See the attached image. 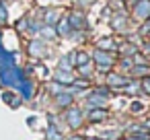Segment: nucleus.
<instances>
[{"mask_svg": "<svg viewBox=\"0 0 150 140\" xmlns=\"http://www.w3.org/2000/svg\"><path fill=\"white\" fill-rule=\"evenodd\" d=\"M134 15H136L138 19H146V17L150 15V0H136Z\"/></svg>", "mask_w": 150, "mask_h": 140, "instance_id": "obj_1", "label": "nucleus"}, {"mask_svg": "<svg viewBox=\"0 0 150 140\" xmlns=\"http://www.w3.org/2000/svg\"><path fill=\"white\" fill-rule=\"evenodd\" d=\"M66 117H68V124H70L72 128H80V124H82V111H80V109L72 107Z\"/></svg>", "mask_w": 150, "mask_h": 140, "instance_id": "obj_2", "label": "nucleus"}, {"mask_svg": "<svg viewBox=\"0 0 150 140\" xmlns=\"http://www.w3.org/2000/svg\"><path fill=\"white\" fill-rule=\"evenodd\" d=\"M68 25H70V29H82V27H84V17H82V13H70Z\"/></svg>", "mask_w": 150, "mask_h": 140, "instance_id": "obj_3", "label": "nucleus"}, {"mask_svg": "<svg viewBox=\"0 0 150 140\" xmlns=\"http://www.w3.org/2000/svg\"><path fill=\"white\" fill-rule=\"evenodd\" d=\"M91 58H93L97 64H109V66H113V60L109 58V54H107L105 50H99V48H97V50H95V54H93Z\"/></svg>", "mask_w": 150, "mask_h": 140, "instance_id": "obj_4", "label": "nucleus"}, {"mask_svg": "<svg viewBox=\"0 0 150 140\" xmlns=\"http://www.w3.org/2000/svg\"><path fill=\"white\" fill-rule=\"evenodd\" d=\"M109 76H107V85L109 87H125L129 80L127 78H123V76H119V74H115V72H107Z\"/></svg>", "mask_w": 150, "mask_h": 140, "instance_id": "obj_5", "label": "nucleus"}, {"mask_svg": "<svg viewBox=\"0 0 150 140\" xmlns=\"http://www.w3.org/2000/svg\"><path fill=\"white\" fill-rule=\"evenodd\" d=\"M54 80H58V82H62V85H70L74 78H72L70 70H64V68H60V70L54 74Z\"/></svg>", "mask_w": 150, "mask_h": 140, "instance_id": "obj_6", "label": "nucleus"}, {"mask_svg": "<svg viewBox=\"0 0 150 140\" xmlns=\"http://www.w3.org/2000/svg\"><path fill=\"white\" fill-rule=\"evenodd\" d=\"M105 99H107V97H103V95L95 93V95H91V97H88L86 105H88V109H95V107H103V105H105Z\"/></svg>", "mask_w": 150, "mask_h": 140, "instance_id": "obj_7", "label": "nucleus"}, {"mask_svg": "<svg viewBox=\"0 0 150 140\" xmlns=\"http://www.w3.org/2000/svg\"><path fill=\"white\" fill-rule=\"evenodd\" d=\"M105 117H107V113H105V109H103V107L88 109V119H91V122H103Z\"/></svg>", "mask_w": 150, "mask_h": 140, "instance_id": "obj_8", "label": "nucleus"}, {"mask_svg": "<svg viewBox=\"0 0 150 140\" xmlns=\"http://www.w3.org/2000/svg\"><path fill=\"white\" fill-rule=\"evenodd\" d=\"M19 87H21V95L25 97V99H31L33 97V82H29V80H21L19 82Z\"/></svg>", "mask_w": 150, "mask_h": 140, "instance_id": "obj_9", "label": "nucleus"}, {"mask_svg": "<svg viewBox=\"0 0 150 140\" xmlns=\"http://www.w3.org/2000/svg\"><path fill=\"white\" fill-rule=\"evenodd\" d=\"M56 103H58L60 107H68V105H72V97H70V93H68V91L58 93V95H56Z\"/></svg>", "mask_w": 150, "mask_h": 140, "instance_id": "obj_10", "label": "nucleus"}, {"mask_svg": "<svg viewBox=\"0 0 150 140\" xmlns=\"http://www.w3.org/2000/svg\"><path fill=\"white\" fill-rule=\"evenodd\" d=\"M29 52H31V56H35V58H41L43 56V45L35 39V41H31V45H29Z\"/></svg>", "mask_w": 150, "mask_h": 140, "instance_id": "obj_11", "label": "nucleus"}, {"mask_svg": "<svg viewBox=\"0 0 150 140\" xmlns=\"http://www.w3.org/2000/svg\"><path fill=\"white\" fill-rule=\"evenodd\" d=\"M125 23H127L125 15H121V17H115V19H113V29H115V31H125V27H127Z\"/></svg>", "mask_w": 150, "mask_h": 140, "instance_id": "obj_12", "label": "nucleus"}, {"mask_svg": "<svg viewBox=\"0 0 150 140\" xmlns=\"http://www.w3.org/2000/svg\"><path fill=\"white\" fill-rule=\"evenodd\" d=\"M56 33H60V35H70V33H72V29H70V25H68V19H62V21L58 23Z\"/></svg>", "mask_w": 150, "mask_h": 140, "instance_id": "obj_13", "label": "nucleus"}, {"mask_svg": "<svg viewBox=\"0 0 150 140\" xmlns=\"http://www.w3.org/2000/svg\"><path fill=\"white\" fill-rule=\"evenodd\" d=\"M88 62H91V56H88L86 52L74 54V64H76V66H82V64H88Z\"/></svg>", "mask_w": 150, "mask_h": 140, "instance_id": "obj_14", "label": "nucleus"}, {"mask_svg": "<svg viewBox=\"0 0 150 140\" xmlns=\"http://www.w3.org/2000/svg\"><path fill=\"white\" fill-rule=\"evenodd\" d=\"M39 33H41V37H45V39H52V37H56V29H54V25L39 27Z\"/></svg>", "mask_w": 150, "mask_h": 140, "instance_id": "obj_15", "label": "nucleus"}, {"mask_svg": "<svg viewBox=\"0 0 150 140\" xmlns=\"http://www.w3.org/2000/svg\"><path fill=\"white\" fill-rule=\"evenodd\" d=\"M97 48L107 52V50H113V48H115V43H113L109 37H101V39H99V43H97Z\"/></svg>", "mask_w": 150, "mask_h": 140, "instance_id": "obj_16", "label": "nucleus"}, {"mask_svg": "<svg viewBox=\"0 0 150 140\" xmlns=\"http://www.w3.org/2000/svg\"><path fill=\"white\" fill-rule=\"evenodd\" d=\"M74 64V54H68V56H64V58H60V68H64V70H68L70 66Z\"/></svg>", "mask_w": 150, "mask_h": 140, "instance_id": "obj_17", "label": "nucleus"}, {"mask_svg": "<svg viewBox=\"0 0 150 140\" xmlns=\"http://www.w3.org/2000/svg\"><path fill=\"white\" fill-rule=\"evenodd\" d=\"M101 138H107V140H119L121 138V132L119 130H105L101 134Z\"/></svg>", "mask_w": 150, "mask_h": 140, "instance_id": "obj_18", "label": "nucleus"}, {"mask_svg": "<svg viewBox=\"0 0 150 140\" xmlns=\"http://www.w3.org/2000/svg\"><path fill=\"white\" fill-rule=\"evenodd\" d=\"M138 50H136V45H132V43H123V45H119V54H123V56H132V54H136Z\"/></svg>", "mask_w": 150, "mask_h": 140, "instance_id": "obj_19", "label": "nucleus"}, {"mask_svg": "<svg viewBox=\"0 0 150 140\" xmlns=\"http://www.w3.org/2000/svg\"><path fill=\"white\" fill-rule=\"evenodd\" d=\"M58 21V13L56 11H45V25H56Z\"/></svg>", "mask_w": 150, "mask_h": 140, "instance_id": "obj_20", "label": "nucleus"}, {"mask_svg": "<svg viewBox=\"0 0 150 140\" xmlns=\"http://www.w3.org/2000/svg\"><path fill=\"white\" fill-rule=\"evenodd\" d=\"M47 140H62L60 132H58L54 126H50V128H47Z\"/></svg>", "mask_w": 150, "mask_h": 140, "instance_id": "obj_21", "label": "nucleus"}, {"mask_svg": "<svg viewBox=\"0 0 150 140\" xmlns=\"http://www.w3.org/2000/svg\"><path fill=\"white\" fill-rule=\"evenodd\" d=\"M132 70H134L136 74H146V72H150V66H148V64H136Z\"/></svg>", "mask_w": 150, "mask_h": 140, "instance_id": "obj_22", "label": "nucleus"}, {"mask_svg": "<svg viewBox=\"0 0 150 140\" xmlns=\"http://www.w3.org/2000/svg\"><path fill=\"white\" fill-rule=\"evenodd\" d=\"M50 91H52L54 95H58V93H62V91H64V87H62V82H58V80H56V82H52V85H50Z\"/></svg>", "mask_w": 150, "mask_h": 140, "instance_id": "obj_23", "label": "nucleus"}, {"mask_svg": "<svg viewBox=\"0 0 150 140\" xmlns=\"http://www.w3.org/2000/svg\"><path fill=\"white\" fill-rule=\"evenodd\" d=\"M140 89V82H127L125 85V93H136Z\"/></svg>", "mask_w": 150, "mask_h": 140, "instance_id": "obj_24", "label": "nucleus"}, {"mask_svg": "<svg viewBox=\"0 0 150 140\" xmlns=\"http://www.w3.org/2000/svg\"><path fill=\"white\" fill-rule=\"evenodd\" d=\"M129 109H132V111H134V113H140V111H142V109H144V103H142V101H134V103H132V107H129Z\"/></svg>", "mask_w": 150, "mask_h": 140, "instance_id": "obj_25", "label": "nucleus"}, {"mask_svg": "<svg viewBox=\"0 0 150 140\" xmlns=\"http://www.w3.org/2000/svg\"><path fill=\"white\" fill-rule=\"evenodd\" d=\"M78 70H80V74H82V76H88V74H91V68H88V64H82V66H78Z\"/></svg>", "mask_w": 150, "mask_h": 140, "instance_id": "obj_26", "label": "nucleus"}, {"mask_svg": "<svg viewBox=\"0 0 150 140\" xmlns=\"http://www.w3.org/2000/svg\"><path fill=\"white\" fill-rule=\"evenodd\" d=\"M13 99H15V97H13L11 93H2V101H4V103H8V105H11V103H13Z\"/></svg>", "mask_w": 150, "mask_h": 140, "instance_id": "obj_27", "label": "nucleus"}, {"mask_svg": "<svg viewBox=\"0 0 150 140\" xmlns=\"http://www.w3.org/2000/svg\"><path fill=\"white\" fill-rule=\"evenodd\" d=\"M140 87H144V91H146V93H148V95H150V78H144V80H142V85H140Z\"/></svg>", "mask_w": 150, "mask_h": 140, "instance_id": "obj_28", "label": "nucleus"}, {"mask_svg": "<svg viewBox=\"0 0 150 140\" xmlns=\"http://www.w3.org/2000/svg\"><path fill=\"white\" fill-rule=\"evenodd\" d=\"M6 21V9H4V4L0 6V23H4Z\"/></svg>", "mask_w": 150, "mask_h": 140, "instance_id": "obj_29", "label": "nucleus"}, {"mask_svg": "<svg viewBox=\"0 0 150 140\" xmlns=\"http://www.w3.org/2000/svg\"><path fill=\"white\" fill-rule=\"evenodd\" d=\"M17 29H19V31H25V29H27V21H25V19L19 21V23H17Z\"/></svg>", "mask_w": 150, "mask_h": 140, "instance_id": "obj_30", "label": "nucleus"}, {"mask_svg": "<svg viewBox=\"0 0 150 140\" xmlns=\"http://www.w3.org/2000/svg\"><path fill=\"white\" fill-rule=\"evenodd\" d=\"M146 19H148V23H146V25L142 27V33H150V15H148Z\"/></svg>", "mask_w": 150, "mask_h": 140, "instance_id": "obj_31", "label": "nucleus"}, {"mask_svg": "<svg viewBox=\"0 0 150 140\" xmlns=\"http://www.w3.org/2000/svg\"><path fill=\"white\" fill-rule=\"evenodd\" d=\"M95 93H99V95H103V97H109V91H107V89H103V87H101V89H97Z\"/></svg>", "mask_w": 150, "mask_h": 140, "instance_id": "obj_32", "label": "nucleus"}, {"mask_svg": "<svg viewBox=\"0 0 150 140\" xmlns=\"http://www.w3.org/2000/svg\"><path fill=\"white\" fill-rule=\"evenodd\" d=\"M39 27H41L39 23H31V25H29V29H31V31H39Z\"/></svg>", "mask_w": 150, "mask_h": 140, "instance_id": "obj_33", "label": "nucleus"}, {"mask_svg": "<svg viewBox=\"0 0 150 140\" xmlns=\"http://www.w3.org/2000/svg\"><path fill=\"white\" fill-rule=\"evenodd\" d=\"M39 74H41V76H47V70H45V66H39Z\"/></svg>", "mask_w": 150, "mask_h": 140, "instance_id": "obj_34", "label": "nucleus"}, {"mask_svg": "<svg viewBox=\"0 0 150 140\" xmlns=\"http://www.w3.org/2000/svg\"><path fill=\"white\" fill-rule=\"evenodd\" d=\"M129 140H148V136L144 134V136H134V138H129Z\"/></svg>", "mask_w": 150, "mask_h": 140, "instance_id": "obj_35", "label": "nucleus"}, {"mask_svg": "<svg viewBox=\"0 0 150 140\" xmlns=\"http://www.w3.org/2000/svg\"><path fill=\"white\" fill-rule=\"evenodd\" d=\"M121 64H123V66H125V68H127V66H132V60H127V58H125V60H123V62H121Z\"/></svg>", "mask_w": 150, "mask_h": 140, "instance_id": "obj_36", "label": "nucleus"}, {"mask_svg": "<svg viewBox=\"0 0 150 140\" xmlns=\"http://www.w3.org/2000/svg\"><path fill=\"white\" fill-rule=\"evenodd\" d=\"M70 140H82L80 136H70Z\"/></svg>", "mask_w": 150, "mask_h": 140, "instance_id": "obj_37", "label": "nucleus"}, {"mask_svg": "<svg viewBox=\"0 0 150 140\" xmlns=\"http://www.w3.org/2000/svg\"><path fill=\"white\" fill-rule=\"evenodd\" d=\"M88 140H97V138H88Z\"/></svg>", "mask_w": 150, "mask_h": 140, "instance_id": "obj_38", "label": "nucleus"}]
</instances>
